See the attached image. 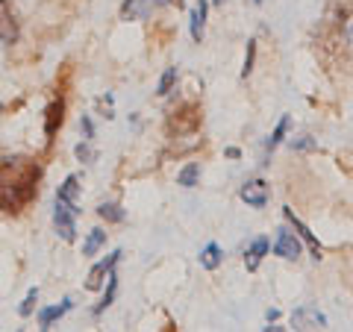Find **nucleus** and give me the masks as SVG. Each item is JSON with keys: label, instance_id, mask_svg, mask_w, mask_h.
Instances as JSON below:
<instances>
[{"label": "nucleus", "instance_id": "1a4fd4ad", "mask_svg": "<svg viewBox=\"0 0 353 332\" xmlns=\"http://www.w3.org/2000/svg\"><path fill=\"white\" fill-rule=\"evenodd\" d=\"M274 253H277L280 259H301V238L292 236L289 229H277V241H274Z\"/></svg>", "mask_w": 353, "mask_h": 332}, {"label": "nucleus", "instance_id": "f03ea898", "mask_svg": "<svg viewBox=\"0 0 353 332\" xmlns=\"http://www.w3.org/2000/svg\"><path fill=\"white\" fill-rule=\"evenodd\" d=\"M201 121H203V112H201V106L197 103H183V106H176L171 118H168V132L174 136H189V132H194L197 127H201Z\"/></svg>", "mask_w": 353, "mask_h": 332}, {"label": "nucleus", "instance_id": "f8f14e48", "mask_svg": "<svg viewBox=\"0 0 353 332\" xmlns=\"http://www.w3.org/2000/svg\"><path fill=\"white\" fill-rule=\"evenodd\" d=\"M71 300H68V297H65V300L59 303V306H48V309H41V312H39V329H50L53 326V320H59V318H65V315H68L71 312Z\"/></svg>", "mask_w": 353, "mask_h": 332}, {"label": "nucleus", "instance_id": "bb28decb", "mask_svg": "<svg viewBox=\"0 0 353 332\" xmlns=\"http://www.w3.org/2000/svg\"><path fill=\"white\" fill-rule=\"evenodd\" d=\"M277 318H280L277 309H268V324H271V320H277Z\"/></svg>", "mask_w": 353, "mask_h": 332}, {"label": "nucleus", "instance_id": "9d476101", "mask_svg": "<svg viewBox=\"0 0 353 332\" xmlns=\"http://www.w3.org/2000/svg\"><path fill=\"white\" fill-rule=\"evenodd\" d=\"M57 200H62L65 206H71L74 215H80V176L77 174L65 176V183L59 185V191H57Z\"/></svg>", "mask_w": 353, "mask_h": 332}, {"label": "nucleus", "instance_id": "a211bd4d", "mask_svg": "<svg viewBox=\"0 0 353 332\" xmlns=\"http://www.w3.org/2000/svg\"><path fill=\"white\" fill-rule=\"evenodd\" d=\"M103 245H106V232L103 229H92L85 236V241H83V256H94Z\"/></svg>", "mask_w": 353, "mask_h": 332}, {"label": "nucleus", "instance_id": "412c9836", "mask_svg": "<svg viewBox=\"0 0 353 332\" xmlns=\"http://www.w3.org/2000/svg\"><path fill=\"white\" fill-rule=\"evenodd\" d=\"M174 83H176V68H168V71H165V74L159 76L157 94H159V97H165V94H168V92H171V88H174Z\"/></svg>", "mask_w": 353, "mask_h": 332}, {"label": "nucleus", "instance_id": "f257e3e1", "mask_svg": "<svg viewBox=\"0 0 353 332\" xmlns=\"http://www.w3.org/2000/svg\"><path fill=\"white\" fill-rule=\"evenodd\" d=\"M41 168L30 156H3L0 159V209L18 215L39 194Z\"/></svg>", "mask_w": 353, "mask_h": 332}, {"label": "nucleus", "instance_id": "9b49d317", "mask_svg": "<svg viewBox=\"0 0 353 332\" xmlns=\"http://www.w3.org/2000/svg\"><path fill=\"white\" fill-rule=\"evenodd\" d=\"M62 121H65V101H62V97H57V101L44 109V138L53 141L57 129L62 127Z\"/></svg>", "mask_w": 353, "mask_h": 332}, {"label": "nucleus", "instance_id": "5701e85b", "mask_svg": "<svg viewBox=\"0 0 353 332\" xmlns=\"http://www.w3.org/2000/svg\"><path fill=\"white\" fill-rule=\"evenodd\" d=\"M253 62H256V41H248V53H245V68H241V76H250L253 71Z\"/></svg>", "mask_w": 353, "mask_h": 332}, {"label": "nucleus", "instance_id": "ddd939ff", "mask_svg": "<svg viewBox=\"0 0 353 332\" xmlns=\"http://www.w3.org/2000/svg\"><path fill=\"white\" fill-rule=\"evenodd\" d=\"M268 250H271L268 238H256V241H253V245L248 247V253H245V268H248V271H256L259 262L268 256Z\"/></svg>", "mask_w": 353, "mask_h": 332}, {"label": "nucleus", "instance_id": "6e6552de", "mask_svg": "<svg viewBox=\"0 0 353 332\" xmlns=\"http://www.w3.org/2000/svg\"><path fill=\"white\" fill-rule=\"evenodd\" d=\"M121 256H124V253H121V250H115V253H112V256H109V259L97 262L94 268L88 271V276H85V289H88V291H97V289H101V285H103V280L109 276V271L115 268V264H118V259H121Z\"/></svg>", "mask_w": 353, "mask_h": 332}, {"label": "nucleus", "instance_id": "cd10ccee", "mask_svg": "<svg viewBox=\"0 0 353 332\" xmlns=\"http://www.w3.org/2000/svg\"><path fill=\"white\" fill-rule=\"evenodd\" d=\"M0 115H3V103H0Z\"/></svg>", "mask_w": 353, "mask_h": 332}, {"label": "nucleus", "instance_id": "aec40b11", "mask_svg": "<svg viewBox=\"0 0 353 332\" xmlns=\"http://www.w3.org/2000/svg\"><path fill=\"white\" fill-rule=\"evenodd\" d=\"M197 180H201V165H197V162H189L180 174H176V183H180L183 188H194Z\"/></svg>", "mask_w": 353, "mask_h": 332}, {"label": "nucleus", "instance_id": "0eeeda50", "mask_svg": "<svg viewBox=\"0 0 353 332\" xmlns=\"http://www.w3.org/2000/svg\"><path fill=\"white\" fill-rule=\"evenodd\" d=\"M292 326L294 329H324L327 318L318 312V306H301V309H294V315H292Z\"/></svg>", "mask_w": 353, "mask_h": 332}, {"label": "nucleus", "instance_id": "b1692460", "mask_svg": "<svg viewBox=\"0 0 353 332\" xmlns=\"http://www.w3.org/2000/svg\"><path fill=\"white\" fill-rule=\"evenodd\" d=\"M74 153H77V159H80V162H92L94 159V150H92V145H88V138L83 141V145H77Z\"/></svg>", "mask_w": 353, "mask_h": 332}, {"label": "nucleus", "instance_id": "2eb2a0df", "mask_svg": "<svg viewBox=\"0 0 353 332\" xmlns=\"http://www.w3.org/2000/svg\"><path fill=\"white\" fill-rule=\"evenodd\" d=\"M201 268L206 271H218V264L224 262V250H221V245H215V241H209V245L201 250Z\"/></svg>", "mask_w": 353, "mask_h": 332}, {"label": "nucleus", "instance_id": "20e7f679", "mask_svg": "<svg viewBox=\"0 0 353 332\" xmlns=\"http://www.w3.org/2000/svg\"><path fill=\"white\" fill-rule=\"evenodd\" d=\"M239 197L248 206H253V209H265V206H268V200H271V185L265 180H248L245 185H241Z\"/></svg>", "mask_w": 353, "mask_h": 332}, {"label": "nucleus", "instance_id": "6ab92c4d", "mask_svg": "<svg viewBox=\"0 0 353 332\" xmlns=\"http://www.w3.org/2000/svg\"><path fill=\"white\" fill-rule=\"evenodd\" d=\"M106 280H109V289H106V294H103V300L94 306V315H103L106 309L112 306V300H115V291H118V276H115V268L109 271V276H106Z\"/></svg>", "mask_w": 353, "mask_h": 332}, {"label": "nucleus", "instance_id": "423d86ee", "mask_svg": "<svg viewBox=\"0 0 353 332\" xmlns=\"http://www.w3.org/2000/svg\"><path fill=\"white\" fill-rule=\"evenodd\" d=\"M283 215H285V220H289V224L297 229V238H301V241H306V245H309V250H312L315 262H321V259H324V250H321V245H318V238L312 236V232H309V227H306L303 220H301V218H297V215L292 212V206H283Z\"/></svg>", "mask_w": 353, "mask_h": 332}, {"label": "nucleus", "instance_id": "393cba45", "mask_svg": "<svg viewBox=\"0 0 353 332\" xmlns=\"http://www.w3.org/2000/svg\"><path fill=\"white\" fill-rule=\"evenodd\" d=\"M292 147L294 150H315V141L309 138V136H303V138H297V141H292Z\"/></svg>", "mask_w": 353, "mask_h": 332}, {"label": "nucleus", "instance_id": "f3484780", "mask_svg": "<svg viewBox=\"0 0 353 332\" xmlns=\"http://www.w3.org/2000/svg\"><path fill=\"white\" fill-rule=\"evenodd\" d=\"M97 215H101L106 224H124V218H127V212L118 203H101L97 206Z\"/></svg>", "mask_w": 353, "mask_h": 332}, {"label": "nucleus", "instance_id": "7ed1b4c3", "mask_svg": "<svg viewBox=\"0 0 353 332\" xmlns=\"http://www.w3.org/2000/svg\"><path fill=\"white\" fill-rule=\"evenodd\" d=\"M53 227H57V236L62 241H71L77 238V215L71 206H65L62 200H57V206H53Z\"/></svg>", "mask_w": 353, "mask_h": 332}, {"label": "nucleus", "instance_id": "dca6fc26", "mask_svg": "<svg viewBox=\"0 0 353 332\" xmlns=\"http://www.w3.org/2000/svg\"><path fill=\"white\" fill-rule=\"evenodd\" d=\"M289 124H292V118H289V115H283V118H280V124H277V129H274V132H271L268 145H265V159H268V156H271V153H274V147H277V145H280V141L285 138V132H289Z\"/></svg>", "mask_w": 353, "mask_h": 332}, {"label": "nucleus", "instance_id": "a878e982", "mask_svg": "<svg viewBox=\"0 0 353 332\" xmlns=\"http://www.w3.org/2000/svg\"><path fill=\"white\" fill-rule=\"evenodd\" d=\"M80 127H83V132H85V138H94V124H92V118H88V115H83Z\"/></svg>", "mask_w": 353, "mask_h": 332}, {"label": "nucleus", "instance_id": "4be33fe9", "mask_svg": "<svg viewBox=\"0 0 353 332\" xmlns=\"http://www.w3.org/2000/svg\"><path fill=\"white\" fill-rule=\"evenodd\" d=\"M36 303H39V289H30L27 291V297H24V303H21V318H30L32 315V309H36Z\"/></svg>", "mask_w": 353, "mask_h": 332}, {"label": "nucleus", "instance_id": "4468645a", "mask_svg": "<svg viewBox=\"0 0 353 332\" xmlns=\"http://www.w3.org/2000/svg\"><path fill=\"white\" fill-rule=\"evenodd\" d=\"M206 9H209V3L206 0H197L194 3V9H192V39L201 44L203 41V27H206Z\"/></svg>", "mask_w": 353, "mask_h": 332}, {"label": "nucleus", "instance_id": "39448f33", "mask_svg": "<svg viewBox=\"0 0 353 332\" xmlns=\"http://www.w3.org/2000/svg\"><path fill=\"white\" fill-rule=\"evenodd\" d=\"M18 21H15V12L9 6V0H0V48H12L18 41Z\"/></svg>", "mask_w": 353, "mask_h": 332}]
</instances>
